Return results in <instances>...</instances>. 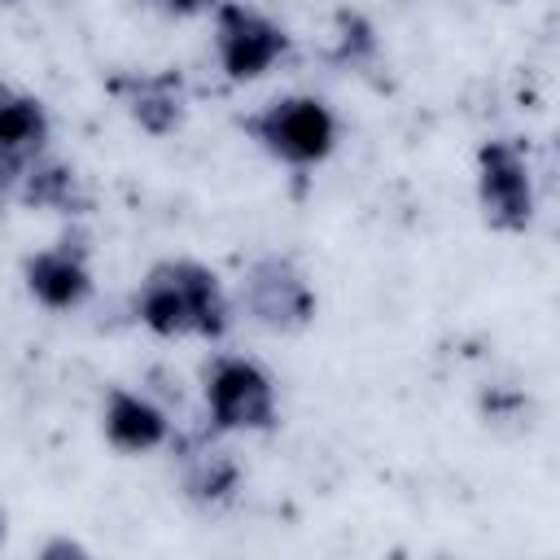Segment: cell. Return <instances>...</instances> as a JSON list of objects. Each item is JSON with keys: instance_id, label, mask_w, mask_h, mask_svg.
Here are the masks:
<instances>
[{"instance_id": "obj_16", "label": "cell", "mask_w": 560, "mask_h": 560, "mask_svg": "<svg viewBox=\"0 0 560 560\" xmlns=\"http://www.w3.org/2000/svg\"><path fill=\"white\" fill-rule=\"evenodd\" d=\"M18 171H22V162H13V158L0 149V206H4V201H13V188H18Z\"/></svg>"}, {"instance_id": "obj_13", "label": "cell", "mask_w": 560, "mask_h": 560, "mask_svg": "<svg viewBox=\"0 0 560 560\" xmlns=\"http://www.w3.org/2000/svg\"><path fill=\"white\" fill-rule=\"evenodd\" d=\"M381 57L376 26L359 9H337V31H332V61L346 70H363Z\"/></svg>"}, {"instance_id": "obj_17", "label": "cell", "mask_w": 560, "mask_h": 560, "mask_svg": "<svg viewBox=\"0 0 560 560\" xmlns=\"http://www.w3.org/2000/svg\"><path fill=\"white\" fill-rule=\"evenodd\" d=\"M4 534H9V516H4V508H0V547H4Z\"/></svg>"}, {"instance_id": "obj_15", "label": "cell", "mask_w": 560, "mask_h": 560, "mask_svg": "<svg viewBox=\"0 0 560 560\" xmlns=\"http://www.w3.org/2000/svg\"><path fill=\"white\" fill-rule=\"evenodd\" d=\"M153 4L171 18H197V13H210L219 0H153Z\"/></svg>"}, {"instance_id": "obj_14", "label": "cell", "mask_w": 560, "mask_h": 560, "mask_svg": "<svg viewBox=\"0 0 560 560\" xmlns=\"http://www.w3.org/2000/svg\"><path fill=\"white\" fill-rule=\"evenodd\" d=\"M39 560H83L88 556V547L83 542H74V538H48V542H39V551H35Z\"/></svg>"}, {"instance_id": "obj_11", "label": "cell", "mask_w": 560, "mask_h": 560, "mask_svg": "<svg viewBox=\"0 0 560 560\" xmlns=\"http://www.w3.org/2000/svg\"><path fill=\"white\" fill-rule=\"evenodd\" d=\"M13 201H22L26 210H44V214H83L92 206L83 175L66 158H57L48 149L35 153L31 162H22Z\"/></svg>"}, {"instance_id": "obj_8", "label": "cell", "mask_w": 560, "mask_h": 560, "mask_svg": "<svg viewBox=\"0 0 560 560\" xmlns=\"http://www.w3.org/2000/svg\"><path fill=\"white\" fill-rule=\"evenodd\" d=\"M22 284L31 293V302H39L52 315L79 311L92 302L96 293V276H92V245L83 232H66L57 241H48L44 249L22 258Z\"/></svg>"}, {"instance_id": "obj_4", "label": "cell", "mask_w": 560, "mask_h": 560, "mask_svg": "<svg viewBox=\"0 0 560 560\" xmlns=\"http://www.w3.org/2000/svg\"><path fill=\"white\" fill-rule=\"evenodd\" d=\"M472 188H477V210L490 232L503 236H525L538 219V184H534V162L529 149L516 136H490L481 140L472 158Z\"/></svg>"}, {"instance_id": "obj_9", "label": "cell", "mask_w": 560, "mask_h": 560, "mask_svg": "<svg viewBox=\"0 0 560 560\" xmlns=\"http://www.w3.org/2000/svg\"><path fill=\"white\" fill-rule=\"evenodd\" d=\"M105 92L127 114V122L153 140H166L188 118V83L175 66L153 70H114L105 79Z\"/></svg>"}, {"instance_id": "obj_7", "label": "cell", "mask_w": 560, "mask_h": 560, "mask_svg": "<svg viewBox=\"0 0 560 560\" xmlns=\"http://www.w3.org/2000/svg\"><path fill=\"white\" fill-rule=\"evenodd\" d=\"M210 18H214V35H210L214 61L228 83H254L289 57L293 39L271 13H262L245 0H219L210 9Z\"/></svg>"}, {"instance_id": "obj_5", "label": "cell", "mask_w": 560, "mask_h": 560, "mask_svg": "<svg viewBox=\"0 0 560 560\" xmlns=\"http://www.w3.org/2000/svg\"><path fill=\"white\" fill-rule=\"evenodd\" d=\"M232 302L249 315V324L280 332V337L311 328L319 315V293H315L311 276L289 254H258L241 271Z\"/></svg>"}, {"instance_id": "obj_3", "label": "cell", "mask_w": 560, "mask_h": 560, "mask_svg": "<svg viewBox=\"0 0 560 560\" xmlns=\"http://www.w3.org/2000/svg\"><path fill=\"white\" fill-rule=\"evenodd\" d=\"M201 402L210 429L228 433H271L280 420V394L271 372L236 350L210 354L201 368Z\"/></svg>"}, {"instance_id": "obj_10", "label": "cell", "mask_w": 560, "mask_h": 560, "mask_svg": "<svg viewBox=\"0 0 560 560\" xmlns=\"http://www.w3.org/2000/svg\"><path fill=\"white\" fill-rule=\"evenodd\" d=\"M175 433L171 411L149 398L144 389L131 385H109L105 402H101V438L118 451V455H149L162 451Z\"/></svg>"}, {"instance_id": "obj_12", "label": "cell", "mask_w": 560, "mask_h": 560, "mask_svg": "<svg viewBox=\"0 0 560 560\" xmlns=\"http://www.w3.org/2000/svg\"><path fill=\"white\" fill-rule=\"evenodd\" d=\"M52 140V118L48 105L22 88L0 83V149L13 162H31L35 153H44Z\"/></svg>"}, {"instance_id": "obj_6", "label": "cell", "mask_w": 560, "mask_h": 560, "mask_svg": "<svg viewBox=\"0 0 560 560\" xmlns=\"http://www.w3.org/2000/svg\"><path fill=\"white\" fill-rule=\"evenodd\" d=\"M175 490L197 512H223L245 490V464L219 429H175L166 442Z\"/></svg>"}, {"instance_id": "obj_2", "label": "cell", "mask_w": 560, "mask_h": 560, "mask_svg": "<svg viewBox=\"0 0 560 560\" xmlns=\"http://www.w3.org/2000/svg\"><path fill=\"white\" fill-rule=\"evenodd\" d=\"M241 131L280 166L315 171L337 153L341 122L332 105L315 92H289L267 105H258L249 118H241Z\"/></svg>"}, {"instance_id": "obj_1", "label": "cell", "mask_w": 560, "mask_h": 560, "mask_svg": "<svg viewBox=\"0 0 560 560\" xmlns=\"http://www.w3.org/2000/svg\"><path fill=\"white\" fill-rule=\"evenodd\" d=\"M232 311L236 302L228 298L219 271L197 258H162L136 289V319L162 341H223L232 328Z\"/></svg>"}]
</instances>
